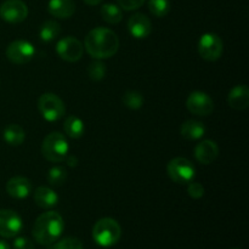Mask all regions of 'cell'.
I'll list each match as a JSON object with an SVG mask.
<instances>
[{"instance_id":"1","label":"cell","mask_w":249,"mask_h":249,"mask_svg":"<svg viewBox=\"0 0 249 249\" xmlns=\"http://www.w3.org/2000/svg\"><path fill=\"white\" fill-rule=\"evenodd\" d=\"M84 46L91 57L105 60L116 55L119 49V39L111 29L96 27L87 34Z\"/></svg>"},{"instance_id":"2","label":"cell","mask_w":249,"mask_h":249,"mask_svg":"<svg viewBox=\"0 0 249 249\" xmlns=\"http://www.w3.org/2000/svg\"><path fill=\"white\" fill-rule=\"evenodd\" d=\"M65 221L57 212H45L38 216L33 225V237L39 245L53 246L62 236Z\"/></svg>"},{"instance_id":"3","label":"cell","mask_w":249,"mask_h":249,"mask_svg":"<svg viewBox=\"0 0 249 249\" xmlns=\"http://www.w3.org/2000/svg\"><path fill=\"white\" fill-rule=\"evenodd\" d=\"M122 237V228L112 218H102L92 228V238L100 247H112Z\"/></svg>"},{"instance_id":"4","label":"cell","mask_w":249,"mask_h":249,"mask_svg":"<svg viewBox=\"0 0 249 249\" xmlns=\"http://www.w3.org/2000/svg\"><path fill=\"white\" fill-rule=\"evenodd\" d=\"M68 152H70V145L67 139L58 131H53L43 140L41 153L49 162H62L68 156Z\"/></svg>"},{"instance_id":"5","label":"cell","mask_w":249,"mask_h":249,"mask_svg":"<svg viewBox=\"0 0 249 249\" xmlns=\"http://www.w3.org/2000/svg\"><path fill=\"white\" fill-rule=\"evenodd\" d=\"M41 117L48 122H57L65 116L66 106L62 100L53 92H45L38 100Z\"/></svg>"},{"instance_id":"6","label":"cell","mask_w":249,"mask_h":249,"mask_svg":"<svg viewBox=\"0 0 249 249\" xmlns=\"http://www.w3.org/2000/svg\"><path fill=\"white\" fill-rule=\"evenodd\" d=\"M167 173L177 184H190L194 181L196 169L189 160L184 157L173 158L167 165Z\"/></svg>"},{"instance_id":"7","label":"cell","mask_w":249,"mask_h":249,"mask_svg":"<svg viewBox=\"0 0 249 249\" xmlns=\"http://www.w3.org/2000/svg\"><path fill=\"white\" fill-rule=\"evenodd\" d=\"M224 44L219 36L214 33H206L198 40V53L206 61L219 60L223 55Z\"/></svg>"},{"instance_id":"8","label":"cell","mask_w":249,"mask_h":249,"mask_svg":"<svg viewBox=\"0 0 249 249\" xmlns=\"http://www.w3.org/2000/svg\"><path fill=\"white\" fill-rule=\"evenodd\" d=\"M84 46L74 36H65L56 44V53L66 62H77L82 58Z\"/></svg>"},{"instance_id":"9","label":"cell","mask_w":249,"mask_h":249,"mask_svg":"<svg viewBox=\"0 0 249 249\" xmlns=\"http://www.w3.org/2000/svg\"><path fill=\"white\" fill-rule=\"evenodd\" d=\"M36 55V49L29 41L19 39L7 46L6 56L15 65H26Z\"/></svg>"},{"instance_id":"10","label":"cell","mask_w":249,"mask_h":249,"mask_svg":"<svg viewBox=\"0 0 249 249\" xmlns=\"http://www.w3.org/2000/svg\"><path fill=\"white\" fill-rule=\"evenodd\" d=\"M28 16V7L22 0H6L0 5V17L9 23H21Z\"/></svg>"},{"instance_id":"11","label":"cell","mask_w":249,"mask_h":249,"mask_svg":"<svg viewBox=\"0 0 249 249\" xmlns=\"http://www.w3.org/2000/svg\"><path fill=\"white\" fill-rule=\"evenodd\" d=\"M23 228L22 219L11 209H0V236L4 238L16 237Z\"/></svg>"},{"instance_id":"12","label":"cell","mask_w":249,"mask_h":249,"mask_svg":"<svg viewBox=\"0 0 249 249\" xmlns=\"http://www.w3.org/2000/svg\"><path fill=\"white\" fill-rule=\"evenodd\" d=\"M186 107L196 116H209L214 111V102L206 92L194 91L187 97Z\"/></svg>"},{"instance_id":"13","label":"cell","mask_w":249,"mask_h":249,"mask_svg":"<svg viewBox=\"0 0 249 249\" xmlns=\"http://www.w3.org/2000/svg\"><path fill=\"white\" fill-rule=\"evenodd\" d=\"M128 31L134 38L145 39L152 32V23H151L150 18L146 15L138 12V14H134L129 18Z\"/></svg>"},{"instance_id":"14","label":"cell","mask_w":249,"mask_h":249,"mask_svg":"<svg viewBox=\"0 0 249 249\" xmlns=\"http://www.w3.org/2000/svg\"><path fill=\"white\" fill-rule=\"evenodd\" d=\"M6 192L12 198H27L32 194V182L24 177H14L6 182Z\"/></svg>"},{"instance_id":"15","label":"cell","mask_w":249,"mask_h":249,"mask_svg":"<svg viewBox=\"0 0 249 249\" xmlns=\"http://www.w3.org/2000/svg\"><path fill=\"white\" fill-rule=\"evenodd\" d=\"M219 156V147L213 140H204L195 148V157L202 164H212Z\"/></svg>"},{"instance_id":"16","label":"cell","mask_w":249,"mask_h":249,"mask_svg":"<svg viewBox=\"0 0 249 249\" xmlns=\"http://www.w3.org/2000/svg\"><path fill=\"white\" fill-rule=\"evenodd\" d=\"M228 104L231 108L243 111L249 106V89L247 85H236L228 95Z\"/></svg>"},{"instance_id":"17","label":"cell","mask_w":249,"mask_h":249,"mask_svg":"<svg viewBox=\"0 0 249 249\" xmlns=\"http://www.w3.org/2000/svg\"><path fill=\"white\" fill-rule=\"evenodd\" d=\"M48 11L56 18H70L75 12V4L73 0H50Z\"/></svg>"},{"instance_id":"18","label":"cell","mask_w":249,"mask_h":249,"mask_svg":"<svg viewBox=\"0 0 249 249\" xmlns=\"http://www.w3.org/2000/svg\"><path fill=\"white\" fill-rule=\"evenodd\" d=\"M33 199L36 206L44 209L53 208L58 203L57 194L46 186L36 187V191L33 192Z\"/></svg>"},{"instance_id":"19","label":"cell","mask_w":249,"mask_h":249,"mask_svg":"<svg viewBox=\"0 0 249 249\" xmlns=\"http://www.w3.org/2000/svg\"><path fill=\"white\" fill-rule=\"evenodd\" d=\"M180 134L184 139L190 141H196L203 138L206 134V126L202 122L195 121V119H190L186 121L180 128Z\"/></svg>"},{"instance_id":"20","label":"cell","mask_w":249,"mask_h":249,"mask_svg":"<svg viewBox=\"0 0 249 249\" xmlns=\"http://www.w3.org/2000/svg\"><path fill=\"white\" fill-rule=\"evenodd\" d=\"M2 138L10 146H19L26 140V133L18 124H10L4 129Z\"/></svg>"},{"instance_id":"21","label":"cell","mask_w":249,"mask_h":249,"mask_svg":"<svg viewBox=\"0 0 249 249\" xmlns=\"http://www.w3.org/2000/svg\"><path fill=\"white\" fill-rule=\"evenodd\" d=\"M63 130H65L66 135L71 139L82 138L85 131L84 122L77 116L67 117L65 124H63Z\"/></svg>"},{"instance_id":"22","label":"cell","mask_w":249,"mask_h":249,"mask_svg":"<svg viewBox=\"0 0 249 249\" xmlns=\"http://www.w3.org/2000/svg\"><path fill=\"white\" fill-rule=\"evenodd\" d=\"M61 33V26L58 24V22L53 21V19H49L45 21L40 27V31H39V36H40V40L44 43H50V41L55 40Z\"/></svg>"},{"instance_id":"23","label":"cell","mask_w":249,"mask_h":249,"mask_svg":"<svg viewBox=\"0 0 249 249\" xmlns=\"http://www.w3.org/2000/svg\"><path fill=\"white\" fill-rule=\"evenodd\" d=\"M101 16L105 22L109 24H117L123 18V11L116 4H104L101 7Z\"/></svg>"},{"instance_id":"24","label":"cell","mask_w":249,"mask_h":249,"mask_svg":"<svg viewBox=\"0 0 249 249\" xmlns=\"http://www.w3.org/2000/svg\"><path fill=\"white\" fill-rule=\"evenodd\" d=\"M67 180V170L63 167L56 165L53 167L48 173V182L51 186H61Z\"/></svg>"},{"instance_id":"25","label":"cell","mask_w":249,"mask_h":249,"mask_svg":"<svg viewBox=\"0 0 249 249\" xmlns=\"http://www.w3.org/2000/svg\"><path fill=\"white\" fill-rule=\"evenodd\" d=\"M169 0H148V9L156 17H164L170 11Z\"/></svg>"},{"instance_id":"26","label":"cell","mask_w":249,"mask_h":249,"mask_svg":"<svg viewBox=\"0 0 249 249\" xmlns=\"http://www.w3.org/2000/svg\"><path fill=\"white\" fill-rule=\"evenodd\" d=\"M122 101L125 107L130 109H139L142 107L143 105V96L138 91L134 90H129L122 97Z\"/></svg>"},{"instance_id":"27","label":"cell","mask_w":249,"mask_h":249,"mask_svg":"<svg viewBox=\"0 0 249 249\" xmlns=\"http://www.w3.org/2000/svg\"><path fill=\"white\" fill-rule=\"evenodd\" d=\"M88 75L91 80H95V82H100V80L104 79L106 77V65L101 61H94V62L90 63L88 66Z\"/></svg>"},{"instance_id":"28","label":"cell","mask_w":249,"mask_h":249,"mask_svg":"<svg viewBox=\"0 0 249 249\" xmlns=\"http://www.w3.org/2000/svg\"><path fill=\"white\" fill-rule=\"evenodd\" d=\"M51 249H84V247H83V243L79 238L65 237L56 241Z\"/></svg>"},{"instance_id":"29","label":"cell","mask_w":249,"mask_h":249,"mask_svg":"<svg viewBox=\"0 0 249 249\" xmlns=\"http://www.w3.org/2000/svg\"><path fill=\"white\" fill-rule=\"evenodd\" d=\"M187 194L190 197L195 199L202 198L204 196V187L203 185L199 184V182H190L189 186H187Z\"/></svg>"},{"instance_id":"30","label":"cell","mask_w":249,"mask_h":249,"mask_svg":"<svg viewBox=\"0 0 249 249\" xmlns=\"http://www.w3.org/2000/svg\"><path fill=\"white\" fill-rule=\"evenodd\" d=\"M118 1V6L122 10L125 11H133V10H138L143 5L146 0H117Z\"/></svg>"},{"instance_id":"31","label":"cell","mask_w":249,"mask_h":249,"mask_svg":"<svg viewBox=\"0 0 249 249\" xmlns=\"http://www.w3.org/2000/svg\"><path fill=\"white\" fill-rule=\"evenodd\" d=\"M14 249H34V245L29 238L16 237L14 241Z\"/></svg>"},{"instance_id":"32","label":"cell","mask_w":249,"mask_h":249,"mask_svg":"<svg viewBox=\"0 0 249 249\" xmlns=\"http://www.w3.org/2000/svg\"><path fill=\"white\" fill-rule=\"evenodd\" d=\"M65 160L68 163L70 167H77L78 165V160L77 157H74V156H67Z\"/></svg>"},{"instance_id":"33","label":"cell","mask_w":249,"mask_h":249,"mask_svg":"<svg viewBox=\"0 0 249 249\" xmlns=\"http://www.w3.org/2000/svg\"><path fill=\"white\" fill-rule=\"evenodd\" d=\"M102 0H84L85 4L91 5V6H95V5H99Z\"/></svg>"},{"instance_id":"34","label":"cell","mask_w":249,"mask_h":249,"mask_svg":"<svg viewBox=\"0 0 249 249\" xmlns=\"http://www.w3.org/2000/svg\"><path fill=\"white\" fill-rule=\"evenodd\" d=\"M0 249H10V246L5 241L0 240Z\"/></svg>"},{"instance_id":"35","label":"cell","mask_w":249,"mask_h":249,"mask_svg":"<svg viewBox=\"0 0 249 249\" xmlns=\"http://www.w3.org/2000/svg\"><path fill=\"white\" fill-rule=\"evenodd\" d=\"M233 249H238V248H233Z\"/></svg>"}]
</instances>
